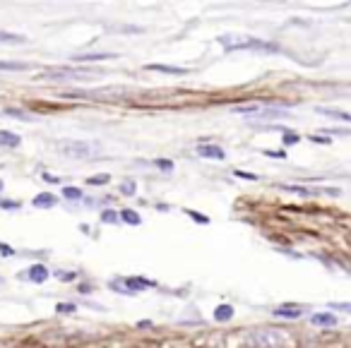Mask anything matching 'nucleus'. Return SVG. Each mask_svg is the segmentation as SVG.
Wrapping results in <instances>:
<instances>
[{"label":"nucleus","instance_id":"obj_36","mask_svg":"<svg viewBox=\"0 0 351 348\" xmlns=\"http://www.w3.org/2000/svg\"><path fill=\"white\" fill-rule=\"evenodd\" d=\"M325 132H327V135H351V130H344V128H332V130L327 128Z\"/></svg>","mask_w":351,"mask_h":348},{"label":"nucleus","instance_id":"obj_20","mask_svg":"<svg viewBox=\"0 0 351 348\" xmlns=\"http://www.w3.org/2000/svg\"><path fill=\"white\" fill-rule=\"evenodd\" d=\"M63 197L65 199H82V190L79 187H75V185H67V187H63Z\"/></svg>","mask_w":351,"mask_h":348},{"label":"nucleus","instance_id":"obj_22","mask_svg":"<svg viewBox=\"0 0 351 348\" xmlns=\"http://www.w3.org/2000/svg\"><path fill=\"white\" fill-rule=\"evenodd\" d=\"M109 180H111L109 173H101V175H92V178H87L89 185H106Z\"/></svg>","mask_w":351,"mask_h":348},{"label":"nucleus","instance_id":"obj_24","mask_svg":"<svg viewBox=\"0 0 351 348\" xmlns=\"http://www.w3.org/2000/svg\"><path fill=\"white\" fill-rule=\"evenodd\" d=\"M121 192L125 197H132L135 192H137V185H135L132 180H125V183H121Z\"/></svg>","mask_w":351,"mask_h":348},{"label":"nucleus","instance_id":"obj_10","mask_svg":"<svg viewBox=\"0 0 351 348\" xmlns=\"http://www.w3.org/2000/svg\"><path fill=\"white\" fill-rule=\"evenodd\" d=\"M301 307H296V305H282V307H277L275 315L277 317H286V319H296V317H301Z\"/></svg>","mask_w":351,"mask_h":348},{"label":"nucleus","instance_id":"obj_38","mask_svg":"<svg viewBox=\"0 0 351 348\" xmlns=\"http://www.w3.org/2000/svg\"><path fill=\"white\" fill-rule=\"evenodd\" d=\"M44 180L46 183H60V178H55V175H51V173H44Z\"/></svg>","mask_w":351,"mask_h":348},{"label":"nucleus","instance_id":"obj_3","mask_svg":"<svg viewBox=\"0 0 351 348\" xmlns=\"http://www.w3.org/2000/svg\"><path fill=\"white\" fill-rule=\"evenodd\" d=\"M82 75H89V70H79V67H51V70H46L39 75V79H55V82H60V79H77V77Z\"/></svg>","mask_w":351,"mask_h":348},{"label":"nucleus","instance_id":"obj_15","mask_svg":"<svg viewBox=\"0 0 351 348\" xmlns=\"http://www.w3.org/2000/svg\"><path fill=\"white\" fill-rule=\"evenodd\" d=\"M29 63H12V60H0V72H20V70H29Z\"/></svg>","mask_w":351,"mask_h":348},{"label":"nucleus","instance_id":"obj_30","mask_svg":"<svg viewBox=\"0 0 351 348\" xmlns=\"http://www.w3.org/2000/svg\"><path fill=\"white\" fill-rule=\"evenodd\" d=\"M257 106H255V103H252V106H236V108H233V113H257Z\"/></svg>","mask_w":351,"mask_h":348},{"label":"nucleus","instance_id":"obj_2","mask_svg":"<svg viewBox=\"0 0 351 348\" xmlns=\"http://www.w3.org/2000/svg\"><path fill=\"white\" fill-rule=\"evenodd\" d=\"M255 343L260 348H277V346H294V338L284 336L282 331H275V329H262L255 334Z\"/></svg>","mask_w":351,"mask_h":348},{"label":"nucleus","instance_id":"obj_28","mask_svg":"<svg viewBox=\"0 0 351 348\" xmlns=\"http://www.w3.org/2000/svg\"><path fill=\"white\" fill-rule=\"evenodd\" d=\"M332 310H337V312H349L351 315V303H329Z\"/></svg>","mask_w":351,"mask_h":348},{"label":"nucleus","instance_id":"obj_17","mask_svg":"<svg viewBox=\"0 0 351 348\" xmlns=\"http://www.w3.org/2000/svg\"><path fill=\"white\" fill-rule=\"evenodd\" d=\"M320 113H322V115H329V118H337V120H346V123H351V113H346V110H339V108H320Z\"/></svg>","mask_w":351,"mask_h":348},{"label":"nucleus","instance_id":"obj_23","mask_svg":"<svg viewBox=\"0 0 351 348\" xmlns=\"http://www.w3.org/2000/svg\"><path fill=\"white\" fill-rule=\"evenodd\" d=\"M186 214L193 221H198V223H202V226H207L209 223V216H205V214H200V211H193V209H186Z\"/></svg>","mask_w":351,"mask_h":348},{"label":"nucleus","instance_id":"obj_19","mask_svg":"<svg viewBox=\"0 0 351 348\" xmlns=\"http://www.w3.org/2000/svg\"><path fill=\"white\" fill-rule=\"evenodd\" d=\"M284 192H294V195H301V197H310L313 195V190H308V187H298V185H282Z\"/></svg>","mask_w":351,"mask_h":348},{"label":"nucleus","instance_id":"obj_7","mask_svg":"<svg viewBox=\"0 0 351 348\" xmlns=\"http://www.w3.org/2000/svg\"><path fill=\"white\" fill-rule=\"evenodd\" d=\"M32 204L36 209H51V207H55V204H58V197L51 195V192H41V195H36L32 199Z\"/></svg>","mask_w":351,"mask_h":348},{"label":"nucleus","instance_id":"obj_40","mask_svg":"<svg viewBox=\"0 0 351 348\" xmlns=\"http://www.w3.org/2000/svg\"><path fill=\"white\" fill-rule=\"evenodd\" d=\"M0 190H3V180H0Z\"/></svg>","mask_w":351,"mask_h":348},{"label":"nucleus","instance_id":"obj_32","mask_svg":"<svg viewBox=\"0 0 351 348\" xmlns=\"http://www.w3.org/2000/svg\"><path fill=\"white\" fill-rule=\"evenodd\" d=\"M236 178H243V180H257V175L255 173H245V171H233Z\"/></svg>","mask_w":351,"mask_h":348},{"label":"nucleus","instance_id":"obj_9","mask_svg":"<svg viewBox=\"0 0 351 348\" xmlns=\"http://www.w3.org/2000/svg\"><path fill=\"white\" fill-rule=\"evenodd\" d=\"M27 276H29V281H34V283H44L46 279H48V269H46L44 264H34L32 269L27 272Z\"/></svg>","mask_w":351,"mask_h":348},{"label":"nucleus","instance_id":"obj_6","mask_svg":"<svg viewBox=\"0 0 351 348\" xmlns=\"http://www.w3.org/2000/svg\"><path fill=\"white\" fill-rule=\"evenodd\" d=\"M144 70H152V72H166V75H188L186 67L161 65V63H149V65H144Z\"/></svg>","mask_w":351,"mask_h":348},{"label":"nucleus","instance_id":"obj_11","mask_svg":"<svg viewBox=\"0 0 351 348\" xmlns=\"http://www.w3.org/2000/svg\"><path fill=\"white\" fill-rule=\"evenodd\" d=\"M310 322H313L315 326H334L337 324V317L332 315V312H320V315L310 317Z\"/></svg>","mask_w":351,"mask_h":348},{"label":"nucleus","instance_id":"obj_5","mask_svg":"<svg viewBox=\"0 0 351 348\" xmlns=\"http://www.w3.org/2000/svg\"><path fill=\"white\" fill-rule=\"evenodd\" d=\"M198 154L202 156V159H214V161H224L226 159V154H224V149H221L219 144H200L198 147Z\"/></svg>","mask_w":351,"mask_h":348},{"label":"nucleus","instance_id":"obj_26","mask_svg":"<svg viewBox=\"0 0 351 348\" xmlns=\"http://www.w3.org/2000/svg\"><path fill=\"white\" fill-rule=\"evenodd\" d=\"M282 142H284L286 147H291V144H298V142H301V137H298L296 132H284V137H282Z\"/></svg>","mask_w":351,"mask_h":348},{"label":"nucleus","instance_id":"obj_21","mask_svg":"<svg viewBox=\"0 0 351 348\" xmlns=\"http://www.w3.org/2000/svg\"><path fill=\"white\" fill-rule=\"evenodd\" d=\"M101 221H104V223H118V221H121V214L113 211V209H106V211L101 214Z\"/></svg>","mask_w":351,"mask_h":348},{"label":"nucleus","instance_id":"obj_33","mask_svg":"<svg viewBox=\"0 0 351 348\" xmlns=\"http://www.w3.org/2000/svg\"><path fill=\"white\" fill-rule=\"evenodd\" d=\"M0 255H3V257H12V255H15V250H12L8 243H0Z\"/></svg>","mask_w":351,"mask_h":348},{"label":"nucleus","instance_id":"obj_18","mask_svg":"<svg viewBox=\"0 0 351 348\" xmlns=\"http://www.w3.org/2000/svg\"><path fill=\"white\" fill-rule=\"evenodd\" d=\"M0 44H24V36L10 32H0Z\"/></svg>","mask_w":351,"mask_h":348},{"label":"nucleus","instance_id":"obj_8","mask_svg":"<svg viewBox=\"0 0 351 348\" xmlns=\"http://www.w3.org/2000/svg\"><path fill=\"white\" fill-rule=\"evenodd\" d=\"M22 144L20 135H15L10 130H0V147H10V149H17Z\"/></svg>","mask_w":351,"mask_h":348},{"label":"nucleus","instance_id":"obj_27","mask_svg":"<svg viewBox=\"0 0 351 348\" xmlns=\"http://www.w3.org/2000/svg\"><path fill=\"white\" fill-rule=\"evenodd\" d=\"M5 113H8V115H15V118H22V120H32L29 113H24V110H20V108H8Z\"/></svg>","mask_w":351,"mask_h":348},{"label":"nucleus","instance_id":"obj_35","mask_svg":"<svg viewBox=\"0 0 351 348\" xmlns=\"http://www.w3.org/2000/svg\"><path fill=\"white\" fill-rule=\"evenodd\" d=\"M265 156H272V159H286V154L284 152H272V149H265Z\"/></svg>","mask_w":351,"mask_h":348},{"label":"nucleus","instance_id":"obj_31","mask_svg":"<svg viewBox=\"0 0 351 348\" xmlns=\"http://www.w3.org/2000/svg\"><path fill=\"white\" fill-rule=\"evenodd\" d=\"M156 168H161V171H171V168H173V163L168 161V159H156Z\"/></svg>","mask_w":351,"mask_h":348},{"label":"nucleus","instance_id":"obj_29","mask_svg":"<svg viewBox=\"0 0 351 348\" xmlns=\"http://www.w3.org/2000/svg\"><path fill=\"white\" fill-rule=\"evenodd\" d=\"M55 279H60V281H75L77 274L75 272H55Z\"/></svg>","mask_w":351,"mask_h":348},{"label":"nucleus","instance_id":"obj_16","mask_svg":"<svg viewBox=\"0 0 351 348\" xmlns=\"http://www.w3.org/2000/svg\"><path fill=\"white\" fill-rule=\"evenodd\" d=\"M121 221L130 223V226H140V223H142L140 214H137V211H132V209H123V211H121Z\"/></svg>","mask_w":351,"mask_h":348},{"label":"nucleus","instance_id":"obj_4","mask_svg":"<svg viewBox=\"0 0 351 348\" xmlns=\"http://www.w3.org/2000/svg\"><path fill=\"white\" fill-rule=\"evenodd\" d=\"M60 152L70 156V159H87L89 156V144L87 142H65V144H60Z\"/></svg>","mask_w":351,"mask_h":348},{"label":"nucleus","instance_id":"obj_37","mask_svg":"<svg viewBox=\"0 0 351 348\" xmlns=\"http://www.w3.org/2000/svg\"><path fill=\"white\" fill-rule=\"evenodd\" d=\"M310 142H315V144H329V137H320V135H313V137H310Z\"/></svg>","mask_w":351,"mask_h":348},{"label":"nucleus","instance_id":"obj_39","mask_svg":"<svg viewBox=\"0 0 351 348\" xmlns=\"http://www.w3.org/2000/svg\"><path fill=\"white\" fill-rule=\"evenodd\" d=\"M137 326H140V329H149V326H152V322H147V319H144V322H140Z\"/></svg>","mask_w":351,"mask_h":348},{"label":"nucleus","instance_id":"obj_13","mask_svg":"<svg viewBox=\"0 0 351 348\" xmlns=\"http://www.w3.org/2000/svg\"><path fill=\"white\" fill-rule=\"evenodd\" d=\"M116 53H87V55H72L75 63H89V60H111Z\"/></svg>","mask_w":351,"mask_h":348},{"label":"nucleus","instance_id":"obj_25","mask_svg":"<svg viewBox=\"0 0 351 348\" xmlns=\"http://www.w3.org/2000/svg\"><path fill=\"white\" fill-rule=\"evenodd\" d=\"M55 310H58V315H72L77 307L72 303H58L55 305Z\"/></svg>","mask_w":351,"mask_h":348},{"label":"nucleus","instance_id":"obj_12","mask_svg":"<svg viewBox=\"0 0 351 348\" xmlns=\"http://www.w3.org/2000/svg\"><path fill=\"white\" fill-rule=\"evenodd\" d=\"M123 283H125L128 288H132V291H144V288L154 286L152 281H147V279H140V276H128V279H123Z\"/></svg>","mask_w":351,"mask_h":348},{"label":"nucleus","instance_id":"obj_1","mask_svg":"<svg viewBox=\"0 0 351 348\" xmlns=\"http://www.w3.org/2000/svg\"><path fill=\"white\" fill-rule=\"evenodd\" d=\"M219 44L226 51H257V53H277L279 46L262 41V39H250V36H219Z\"/></svg>","mask_w":351,"mask_h":348},{"label":"nucleus","instance_id":"obj_14","mask_svg":"<svg viewBox=\"0 0 351 348\" xmlns=\"http://www.w3.org/2000/svg\"><path fill=\"white\" fill-rule=\"evenodd\" d=\"M229 319H233V307L231 305L214 307V322H229Z\"/></svg>","mask_w":351,"mask_h":348},{"label":"nucleus","instance_id":"obj_34","mask_svg":"<svg viewBox=\"0 0 351 348\" xmlns=\"http://www.w3.org/2000/svg\"><path fill=\"white\" fill-rule=\"evenodd\" d=\"M3 209H20V202H10V199H0Z\"/></svg>","mask_w":351,"mask_h":348}]
</instances>
